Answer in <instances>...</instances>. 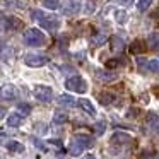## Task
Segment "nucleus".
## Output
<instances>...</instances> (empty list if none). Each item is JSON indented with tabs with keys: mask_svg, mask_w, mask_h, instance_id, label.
Wrapping results in <instances>:
<instances>
[{
	"mask_svg": "<svg viewBox=\"0 0 159 159\" xmlns=\"http://www.w3.org/2000/svg\"><path fill=\"white\" fill-rule=\"evenodd\" d=\"M45 34L36 28H31L24 33V43L28 46H41L45 45Z\"/></svg>",
	"mask_w": 159,
	"mask_h": 159,
	"instance_id": "f257e3e1",
	"label": "nucleus"
},
{
	"mask_svg": "<svg viewBox=\"0 0 159 159\" xmlns=\"http://www.w3.org/2000/svg\"><path fill=\"white\" fill-rule=\"evenodd\" d=\"M65 87H67L69 91H74V93H77V94H84V93L87 91L86 80H84L82 77H79V75L70 77V79L65 82Z\"/></svg>",
	"mask_w": 159,
	"mask_h": 159,
	"instance_id": "f03ea898",
	"label": "nucleus"
},
{
	"mask_svg": "<svg viewBox=\"0 0 159 159\" xmlns=\"http://www.w3.org/2000/svg\"><path fill=\"white\" fill-rule=\"evenodd\" d=\"M24 62L28 67H33V69H38V67H43L48 63V57L41 55V53H28L24 57Z\"/></svg>",
	"mask_w": 159,
	"mask_h": 159,
	"instance_id": "7ed1b4c3",
	"label": "nucleus"
},
{
	"mask_svg": "<svg viewBox=\"0 0 159 159\" xmlns=\"http://www.w3.org/2000/svg\"><path fill=\"white\" fill-rule=\"evenodd\" d=\"M34 96L41 103H50L53 99V91L48 86H34Z\"/></svg>",
	"mask_w": 159,
	"mask_h": 159,
	"instance_id": "20e7f679",
	"label": "nucleus"
},
{
	"mask_svg": "<svg viewBox=\"0 0 159 159\" xmlns=\"http://www.w3.org/2000/svg\"><path fill=\"white\" fill-rule=\"evenodd\" d=\"M60 9H62V14L72 16V14H75V12H79L80 0H65V2L60 5Z\"/></svg>",
	"mask_w": 159,
	"mask_h": 159,
	"instance_id": "39448f33",
	"label": "nucleus"
},
{
	"mask_svg": "<svg viewBox=\"0 0 159 159\" xmlns=\"http://www.w3.org/2000/svg\"><path fill=\"white\" fill-rule=\"evenodd\" d=\"M17 96H19V93L14 86H11V84L4 86V89H2V99L4 101H14V99H17Z\"/></svg>",
	"mask_w": 159,
	"mask_h": 159,
	"instance_id": "423d86ee",
	"label": "nucleus"
},
{
	"mask_svg": "<svg viewBox=\"0 0 159 159\" xmlns=\"http://www.w3.org/2000/svg\"><path fill=\"white\" fill-rule=\"evenodd\" d=\"M39 24H41L45 29H48V31H57V29H58V26H60V22H58V19H57V17L48 16V17H46L45 21H41Z\"/></svg>",
	"mask_w": 159,
	"mask_h": 159,
	"instance_id": "0eeeda50",
	"label": "nucleus"
},
{
	"mask_svg": "<svg viewBox=\"0 0 159 159\" xmlns=\"http://www.w3.org/2000/svg\"><path fill=\"white\" fill-rule=\"evenodd\" d=\"M57 103L60 104V106H65V108H72L77 104V101L74 99L72 96H69V94H62V96L57 98Z\"/></svg>",
	"mask_w": 159,
	"mask_h": 159,
	"instance_id": "6e6552de",
	"label": "nucleus"
},
{
	"mask_svg": "<svg viewBox=\"0 0 159 159\" xmlns=\"http://www.w3.org/2000/svg\"><path fill=\"white\" fill-rule=\"evenodd\" d=\"M84 149L86 147H84L80 142H77L75 139H72V142H70V145H69V154L70 156H80Z\"/></svg>",
	"mask_w": 159,
	"mask_h": 159,
	"instance_id": "1a4fd4ad",
	"label": "nucleus"
},
{
	"mask_svg": "<svg viewBox=\"0 0 159 159\" xmlns=\"http://www.w3.org/2000/svg\"><path fill=\"white\" fill-rule=\"evenodd\" d=\"M132 139L128 134H123V132H116V134H113V137H111V144H128Z\"/></svg>",
	"mask_w": 159,
	"mask_h": 159,
	"instance_id": "9d476101",
	"label": "nucleus"
},
{
	"mask_svg": "<svg viewBox=\"0 0 159 159\" xmlns=\"http://www.w3.org/2000/svg\"><path fill=\"white\" fill-rule=\"evenodd\" d=\"M5 147H7V151L12 152V154H22V152H24V145H22L21 142H16V140L7 142Z\"/></svg>",
	"mask_w": 159,
	"mask_h": 159,
	"instance_id": "9b49d317",
	"label": "nucleus"
},
{
	"mask_svg": "<svg viewBox=\"0 0 159 159\" xmlns=\"http://www.w3.org/2000/svg\"><path fill=\"white\" fill-rule=\"evenodd\" d=\"M147 125L152 132H159V115L149 113L147 115Z\"/></svg>",
	"mask_w": 159,
	"mask_h": 159,
	"instance_id": "f8f14e48",
	"label": "nucleus"
},
{
	"mask_svg": "<svg viewBox=\"0 0 159 159\" xmlns=\"http://www.w3.org/2000/svg\"><path fill=\"white\" fill-rule=\"evenodd\" d=\"M110 43H111V50H113V52H118V53H120L121 50L125 48V43H123V39H121L120 36H111V38H110Z\"/></svg>",
	"mask_w": 159,
	"mask_h": 159,
	"instance_id": "ddd939ff",
	"label": "nucleus"
},
{
	"mask_svg": "<svg viewBox=\"0 0 159 159\" xmlns=\"http://www.w3.org/2000/svg\"><path fill=\"white\" fill-rule=\"evenodd\" d=\"M79 106L82 108L87 115H91V116H94V115H96V108L93 106V103H91L89 99H79Z\"/></svg>",
	"mask_w": 159,
	"mask_h": 159,
	"instance_id": "4468645a",
	"label": "nucleus"
},
{
	"mask_svg": "<svg viewBox=\"0 0 159 159\" xmlns=\"http://www.w3.org/2000/svg\"><path fill=\"white\" fill-rule=\"evenodd\" d=\"M96 75H98V79L103 80V82H111V80L116 79V74L115 72H106V70H98Z\"/></svg>",
	"mask_w": 159,
	"mask_h": 159,
	"instance_id": "2eb2a0df",
	"label": "nucleus"
},
{
	"mask_svg": "<svg viewBox=\"0 0 159 159\" xmlns=\"http://www.w3.org/2000/svg\"><path fill=\"white\" fill-rule=\"evenodd\" d=\"M74 139H75V140L77 142H80V144H82L84 145V147H93V145H94V140H93V139H91L89 137V135H84V134H77L75 135V137H74Z\"/></svg>",
	"mask_w": 159,
	"mask_h": 159,
	"instance_id": "dca6fc26",
	"label": "nucleus"
},
{
	"mask_svg": "<svg viewBox=\"0 0 159 159\" xmlns=\"http://www.w3.org/2000/svg\"><path fill=\"white\" fill-rule=\"evenodd\" d=\"M21 123H22V115L21 113L9 115V118H7V125H9V127H19Z\"/></svg>",
	"mask_w": 159,
	"mask_h": 159,
	"instance_id": "f3484780",
	"label": "nucleus"
},
{
	"mask_svg": "<svg viewBox=\"0 0 159 159\" xmlns=\"http://www.w3.org/2000/svg\"><path fill=\"white\" fill-rule=\"evenodd\" d=\"M130 50H132V53H144V50H145V41H142V39H135V41L132 43Z\"/></svg>",
	"mask_w": 159,
	"mask_h": 159,
	"instance_id": "a211bd4d",
	"label": "nucleus"
},
{
	"mask_svg": "<svg viewBox=\"0 0 159 159\" xmlns=\"http://www.w3.org/2000/svg\"><path fill=\"white\" fill-rule=\"evenodd\" d=\"M147 43L152 50H159V33H152V34L149 36Z\"/></svg>",
	"mask_w": 159,
	"mask_h": 159,
	"instance_id": "6ab92c4d",
	"label": "nucleus"
},
{
	"mask_svg": "<svg viewBox=\"0 0 159 159\" xmlns=\"http://www.w3.org/2000/svg\"><path fill=\"white\" fill-rule=\"evenodd\" d=\"M67 120H69V116H67V113H63V111H57V113H55V116H53V121H55L57 125L65 123Z\"/></svg>",
	"mask_w": 159,
	"mask_h": 159,
	"instance_id": "aec40b11",
	"label": "nucleus"
},
{
	"mask_svg": "<svg viewBox=\"0 0 159 159\" xmlns=\"http://www.w3.org/2000/svg\"><path fill=\"white\" fill-rule=\"evenodd\" d=\"M31 17H33V21H38V22H41V21H45L46 17H48V14H45L43 11H33L31 12Z\"/></svg>",
	"mask_w": 159,
	"mask_h": 159,
	"instance_id": "412c9836",
	"label": "nucleus"
},
{
	"mask_svg": "<svg viewBox=\"0 0 159 159\" xmlns=\"http://www.w3.org/2000/svg\"><path fill=\"white\" fill-rule=\"evenodd\" d=\"M17 111L22 115V116H28V115L31 113V104H28V103H19V104H17Z\"/></svg>",
	"mask_w": 159,
	"mask_h": 159,
	"instance_id": "4be33fe9",
	"label": "nucleus"
},
{
	"mask_svg": "<svg viewBox=\"0 0 159 159\" xmlns=\"http://www.w3.org/2000/svg\"><path fill=\"white\" fill-rule=\"evenodd\" d=\"M43 7L50 9V11H55V9L60 7V2L58 0H43Z\"/></svg>",
	"mask_w": 159,
	"mask_h": 159,
	"instance_id": "5701e85b",
	"label": "nucleus"
},
{
	"mask_svg": "<svg viewBox=\"0 0 159 159\" xmlns=\"http://www.w3.org/2000/svg\"><path fill=\"white\" fill-rule=\"evenodd\" d=\"M151 2H152V0H139V2H137V9H139L140 12L147 11L149 5H151Z\"/></svg>",
	"mask_w": 159,
	"mask_h": 159,
	"instance_id": "b1692460",
	"label": "nucleus"
},
{
	"mask_svg": "<svg viewBox=\"0 0 159 159\" xmlns=\"http://www.w3.org/2000/svg\"><path fill=\"white\" fill-rule=\"evenodd\" d=\"M99 101H101L103 104H110L111 101H113V96H111L110 93H101V94H99Z\"/></svg>",
	"mask_w": 159,
	"mask_h": 159,
	"instance_id": "393cba45",
	"label": "nucleus"
},
{
	"mask_svg": "<svg viewBox=\"0 0 159 159\" xmlns=\"http://www.w3.org/2000/svg\"><path fill=\"white\" fill-rule=\"evenodd\" d=\"M149 65V70H151L152 74H159V60H151V62L147 63Z\"/></svg>",
	"mask_w": 159,
	"mask_h": 159,
	"instance_id": "a878e982",
	"label": "nucleus"
},
{
	"mask_svg": "<svg viewBox=\"0 0 159 159\" xmlns=\"http://www.w3.org/2000/svg\"><path fill=\"white\" fill-rule=\"evenodd\" d=\"M101 43H104V34H96V36L91 38V45L93 46H98V45H101Z\"/></svg>",
	"mask_w": 159,
	"mask_h": 159,
	"instance_id": "bb28decb",
	"label": "nucleus"
},
{
	"mask_svg": "<svg viewBox=\"0 0 159 159\" xmlns=\"http://www.w3.org/2000/svg\"><path fill=\"white\" fill-rule=\"evenodd\" d=\"M104 130H106V123H104V121H98V123L94 125V132H96L98 135L104 134Z\"/></svg>",
	"mask_w": 159,
	"mask_h": 159,
	"instance_id": "cd10ccee",
	"label": "nucleus"
},
{
	"mask_svg": "<svg viewBox=\"0 0 159 159\" xmlns=\"http://www.w3.org/2000/svg\"><path fill=\"white\" fill-rule=\"evenodd\" d=\"M115 17H116V21L120 22V24H123V22L127 21V12H125V11H116Z\"/></svg>",
	"mask_w": 159,
	"mask_h": 159,
	"instance_id": "c85d7f7f",
	"label": "nucleus"
},
{
	"mask_svg": "<svg viewBox=\"0 0 159 159\" xmlns=\"http://www.w3.org/2000/svg\"><path fill=\"white\" fill-rule=\"evenodd\" d=\"M33 144H34V145H36V147H39V149H41V151H46V145H45V144H43V142H41V140H39V139H36V137H33Z\"/></svg>",
	"mask_w": 159,
	"mask_h": 159,
	"instance_id": "c756f323",
	"label": "nucleus"
},
{
	"mask_svg": "<svg viewBox=\"0 0 159 159\" xmlns=\"http://www.w3.org/2000/svg\"><path fill=\"white\" fill-rule=\"evenodd\" d=\"M93 11H94V4H93V2H87V4H86V12H87V14H91Z\"/></svg>",
	"mask_w": 159,
	"mask_h": 159,
	"instance_id": "7c9ffc66",
	"label": "nucleus"
},
{
	"mask_svg": "<svg viewBox=\"0 0 159 159\" xmlns=\"http://www.w3.org/2000/svg\"><path fill=\"white\" fill-rule=\"evenodd\" d=\"M121 4H125V5H128V4H132V0H120Z\"/></svg>",
	"mask_w": 159,
	"mask_h": 159,
	"instance_id": "2f4dec72",
	"label": "nucleus"
},
{
	"mask_svg": "<svg viewBox=\"0 0 159 159\" xmlns=\"http://www.w3.org/2000/svg\"><path fill=\"white\" fill-rule=\"evenodd\" d=\"M86 159H94V156H86Z\"/></svg>",
	"mask_w": 159,
	"mask_h": 159,
	"instance_id": "473e14b6",
	"label": "nucleus"
},
{
	"mask_svg": "<svg viewBox=\"0 0 159 159\" xmlns=\"http://www.w3.org/2000/svg\"><path fill=\"white\" fill-rule=\"evenodd\" d=\"M145 159H152V157H145Z\"/></svg>",
	"mask_w": 159,
	"mask_h": 159,
	"instance_id": "72a5a7b5",
	"label": "nucleus"
}]
</instances>
